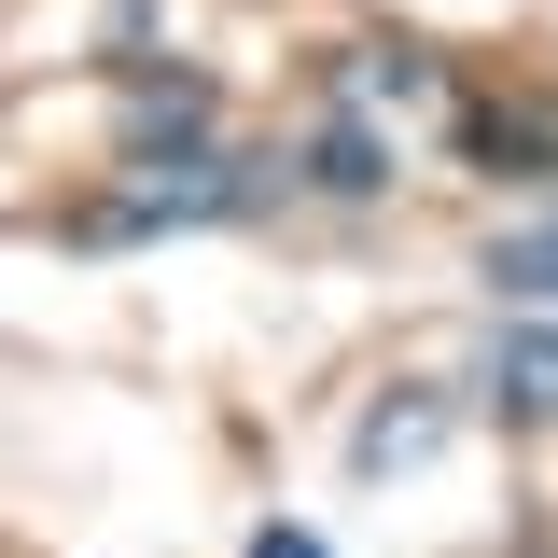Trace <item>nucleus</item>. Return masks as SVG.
<instances>
[{
    "mask_svg": "<svg viewBox=\"0 0 558 558\" xmlns=\"http://www.w3.org/2000/svg\"><path fill=\"white\" fill-rule=\"evenodd\" d=\"M266 196H293L279 154H209V140H168V154H126V182L98 209H70V238H182V223H252Z\"/></svg>",
    "mask_w": 558,
    "mask_h": 558,
    "instance_id": "obj_1",
    "label": "nucleus"
},
{
    "mask_svg": "<svg viewBox=\"0 0 558 558\" xmlns=\"http://www.w3.org/2000/svg\"><path fill=\"white\" fill-rule=\"evenodd\" d=\"M322 112H349V126H377V140H418V126H461V84H447V57H433V43L363 28V43H336V57H322Z\"/></svg>",
    "mask_w": 558,
    "mask_h": 558,
    "instance_id": "obj_2",
    "label": "nucleus"
},
{
    "mask_svg": "<svg viewBox=\"0 0 558 558\" xmlns=\"http://www.w3.org/2000/svg\"><path fill=\"white\" fill-rule=\"evenodd\" d=\"M461 168L475 182H517V196H558V84L461 98Z\"/></svg>",
    "mask_w": 558,
    "mask_h": 558,
    "instance_id": "obj_3",
    "label": "nucleus"
},
{
    "mask_svg": "<svg viewBox=\"0 0 558 558\" xmlns=\"http://www.w3.org/2000/svg\"><path fill=\"white\" fill-rule=\"evenodd\" d=\"M475 405L488 418H517V433H558V322L545 307H502L475 349Z\"/></svg>",
    "mask_w": 558,
    "mask_h": 558,
    "instance_id": "obj_4",
    "label": "nucleus"
},
{
    "mask_svg": "<svg viewBox=\"0 0 558 558\" xmlns=\"http://www.w3.org/2000/svg\"><path fill=\"white\" fill-rule=\"evenodd\" d=\"M447 433H461V405L447 391H377V405L349 418V475H418V461H447Z\"/></svg>",
    "mask_w": 558,
    "mask_h": 558,
    "instance_id": "obj_5",
    "label": "nucleus"
},
{
    "mask_svg": "<svg viewBox=\"0 0 558 558\" xmlns=\"http://www.w3.org/2000/svg\"><path fill=\"white\" fill-rule=\"evenodd\" d=\"M112 98H126V154L209 140V84H196V70H154V57H126V70H112Z\"/></svg>",
    "mask_w": 558,
    "mask_h": 558,
    "instance_id": "obj_6",
    "label": "nucleus"
},
{
    "mask_svg": "<svg viewBox=\"0 0 558 558\" xmlns=\"http://www.w3.org/2000/svg\"><path fill=\"white\" fill-rule=\"evenodd\" d=\"M391 168H405V140L349 126V112H322L307 154H293V182H307V196H391Z\"/></svg>",
    "mask_w": 558,
    "mask_h": 558,
    "instance_id": "obj_7",
    "label": "nucleus"
},
{
    "mask_svg": "<svg viewBox=\"0 0 558 558\" xmlns=\"http://www.w3.org/2000/svg\"><path fill=\"white\" fill-rule=\"evenodd\" d=\"M475 279L502 293V307H545V322H558V209H531V223H502V238L475 252Z\"/></svg>",
    "mask_w": 558,
    "mask_h": 558,
    "instance_id": "obj_8",
    "label": "nucleus"
},
{
    "mask_svg": "<svg viewBox=\"0 0 558 558\" xmlns=\"http://www.w3.org/2000/svg\"><path fill=\"white\" fill-rule=\"evenodd\" d=\"M252 558H322V531H293V517H266V531H252Z\"/></svg>",
    "mask_w": 558,
    "mask_h": 558,
    "instance_id": "obj_9",
    "label": "nucleus"
}]
</instances>
